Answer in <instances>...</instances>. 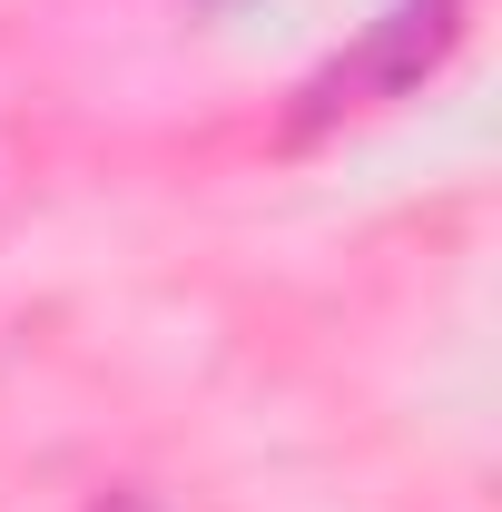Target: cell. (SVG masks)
Listing matches in <instances>:
<instances>
[{
    "instance_id": "1",
    "label": "cell",
    "mask_w": 502,
    "mask_h": 512,
    "mask_svg": "<svg viewBox=\"0 0 502 512\" xmlns=\"http://www.w3.org/2000/svg\"><path fill=\"white\" fill-rule=\"evenodd\" d=\"M453 40H463V0H394V10H384V20L335 69H315V79H306L296 138L325 128V119H345V109H384V99H404V89H414Z\"/></svg>"
},
{
    "instance_id": "2",
    "label": "cell",
    "mask_w": 502,
    "mask_h": 512,
    "mask_svg": "<svg viewBox=\"0 0 502 512\" xmlns=\"http://www.w3.org/2000/svg\"><path fill=\"white\" fill-rule=\"evenodd\" d=\"M99 512H148V503H138V493H109V503H99Z\"/></svg>"
}]
</instances>
